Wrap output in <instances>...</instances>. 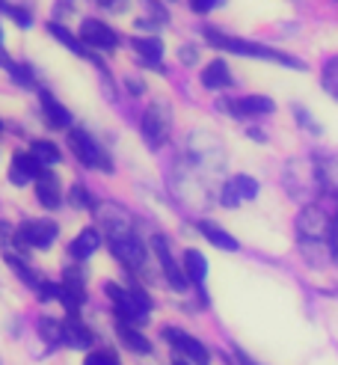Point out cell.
I'll return each instance as SVG.
<instances>
[{"mask_svg":"<svg viewBox=\"0 0 338 365\" xmlns=\"http://www.w3.org/2000/svg\"><path fill=\"white\" fill-rule=\"evenodd\" d=\"M205 39H208V45L220 48V51H228V53H241V57H253V60H264V63H279L285 68L306 71V63H302V60L291 57V53H282V51H276L270 45L249 42V39H241V36H228V33H220V30H213V27L205 30Z\"/></svg>","mask_w":338,"mask_h":365,"instance_id":"6da1fadb","label":"cell"},{"mask_svg":"<svg viewBox=\"0 0 338 365\" xmlns=\"http://www.w3.org/2000/svg\"><path fill=\"white\" fill-rule=\"evenodd\" d=\"M104 294L110 297L113 303V312L119 324H131V327H142L152 312V297L146 294L142 288H122L116 282H107L104 285Z\"/></svg>","mask_w":338,"mask_h":365,"instance_id":"7a4b0ae2","label":"cell"},{"mask_svg":"<svg viewBox=\"0 0 338 365\" xmlns=\"http://www.w3.org/2000/svg\"><path fill=\"white\" fill-rule=\"evenodd\" d=\"M139 131H142V140H146L152 149H160V145L169 140V131H172V107L167 101H152L146 107V113H142Z\"/></svg>","mask_w":338,"mask_h":365,"instance_id":"3957f363","label":"cell"},{"mask_svg":"<svg viewBox=\"0 0 338 365\" xmlns=\"http://www.w3.org/2000/svg\"><path fill=\"white\" fill-rule=\"evenodd\" d=\"M332 223L335 217H329L320 205L309 202L297 214V235L300 241H317V244H327L329 235H332Z\"/></svg>","mask_w":338,"mask_h":365,"instance_id":"277c9868","label":"cell"},{"mask_svg":"<svg viewBox=\"0 0 338 365\" xmlns=\"http://www.w3.org/2000/svg\"><path fill=\"white\" fill-rule=\"evenodd\" d=\"M68 149L78 155V160L83 163V167L113 173V160L104 155V149L83 131V128H71V131H68Z\"/></svg>","mask_w":338,"mask_h":365,"instance_id":"5b68a950","label":"cell"},{"mask_svg":"<svg viewBox=\"0 0 338 365\" xmlns=\"http://www.w3.org/2000/svg\"><path fill=\"white\" fill-rule=\"evenodd\" d=\"M152 250H154V255H157L160 270H164L167 282H169L175 291H184V288L190 285V279H187L184 267L175 262V255H172V247H169V241L164 238V235H154V238H152Z\"/></svg>","mask_w":338,"mask_h":365,"instance_id":"8992f818","label":"cell"},{"mask_svg":"<svg viewBox=\"0 0 338 365\" xmlns=\"http://www.w3.org/2000/svg\"><path fill=\"white\" fill-rule=\"evenodd\" d=\"M164 339H167L187 362H193V365H208V362H211V351H208L196 336H190V333H184V330H175V327H167Z\"/></svg>","mask_w":338,"mask_h":365,"instance_id":"52a82bcc","label":"cell"},{"mask_svg":"<svg viewBox=\"0 0 338 365\" xmlns=\"http://www.w3.org/2000/svg\"><path fill=\"white\" fill-rule=\"evenodd\" d=\"M15 241L24 244V247L45 250L57 241V223L53 220H27L15 229Z\"/></svg>","mask_w":338,"mask_h":365,"instance_id":"ba28073f","label":"cell"},{"mask_svg":"<svg viewBox=\"0 0 338 365\" xmlns=\"http://www.w3.org/2000/svg\"><path fill=\"white\" fill-rule=\"evenodd\" d=\"M217 107L223 113L228 116H267V113H273L276 110V101L273 98H267V96H243L238 101H217Z\"/></svg>","mask_w":338,"mask_h":365,"instance_id":"9c48e42d","label":"cell"},{"mask_svg":"<svg viewBox=\"0 0 338 365\" xmlns=\"http://www.w3.org/2000/svg\"><path fill=\"white\" fill-rule=\"evenodd\" d=\"M80 42L89 45V48L113 51V48H119V33L110 24L98 21V18H83V24H80Z\"/></svg>","mask_w":338,"mask_h":365,"instance_id":"30bf717a","label":"cell"},{"mask_svg":"<svg viewBox=\"0 0 338 365\" xmlns=\"http://www.w3.org/2000/svg\"><path fill=\"white\" fill-rule=\"evenodd\" d=\"M255 196H258V181L253 175H235L223 185L220 202L226 208H238L241 202H249V199H255Z\"/></svg>","mask_w":338,"mask_h":365,"instance_id":"8fae6325","label":"cell"},{"mask_svg":"<svg viewBox=\"0 0 338 365\" xmlns=\"http://www.w3.org/2000/svg\"><path fill=\"white\" fill-rule=\"evenodd\" d=\"M60 300L65 303V309L71 315H78V309L86 303V279L78 267L63 270V297Z\"/></svg>","mask_w":338,"mask_h":365,"instance_id":"7c38bea8","label":"cell"},{"mask_svg":"<svg viewBox=\"0 0 338 365\" xmlns=\"http://www.w3.org/2000/svg\"><path fill=\"white\" fill-rule=\"evenodd\" d=\"M42 173V163L33 158V152H15L12 155V163H9V181L15 187H24L27 181L39 178Z\"/></svg>","mask_w":338,"mask_h":365,"instance_id":"4fadbf2b","label":"cell"},{"mask_svg":"<svg viewBox=\"0 0 338 365\" xmlns=\"http://www.w3.org/2000/svg\"><path fill=\"white\" fill-rule=\"evenodd\" d=\"M63 324V333H60V341L68 344V348H75V351H86V348H93V333L86 330V324L78 321V315H68Z\"/></svg>","mask_w":338,"mask_h":365,"instance_id":"5bb4252c","label":"cell"},{"mask_svg":"<svg viewBox=\"0 0 338 365\" xmlns=\"http://www.w3.org/2000/svg\"><path fill=\"white\" fill-rule=\"evenodd\" d=\"M131 48L139 53L142 66H152L157 71H164V66H160V60H164V42H160L157 36H134Z\"/></svg>","mask_w":338,"mask_h":365,"instance_id":"9a60e30c","label":"cell"},{"mask_svg":"<svg viewBox=\"0 0 338 365\" xmlns=\"http://www.w3.org/2000/svg\"><path fill=\"white\" fill-rule=\"evenodd\" d=\"M202 86L211 89V93H217V89H228V86H235V78H231V68L226 60H211L205 68H202V75H199Z\"/></svg>","mask_w":338,"mask_h":365,"instance_id":"2e32d148","label":"cell"},{"mask_svg":"<svg viewBox=\"0 0 338 365\" xmlns=\"http://www.w3.org/2000/svg\"><path fill=\"white\" fill-rule=\"evenodd\" d=\"M36 199H39L45 208H60V202H63L60 178L53 173H39V178H36Z\"/></svg>","mask_w":338,"mask_h":365,"instance_id":"e0dca14e","label":"cell"},{"mask_svg":"<svg viewBox=\"0 0 338 365\" xmlns=\"http://www.w3.org/2000/svg\"><path fill=\"white\" fill-rule=\"evenodd\" d=\"M199 232L205 235L208 244H213V247L223 250V252H238V250H241V244H238L235 235H228L223 226L211 223V220H202V223H199Z\"/></svg>","mask_w":338,"mask_h":365,"instance_id":"ac0fdd59","label":"cell"},{"mask_svg":"<svg viewBox=\"0 0 338 365\" xmlns=\"http://www.w3.org/2000/svg\"><path fill=\"white\" fill-rule=\"evenodd\" d=\"M48 33H51V36H53V39H57L60 45H65L71 53H80V57H86V60H93L95 66H101V63H98V57H93V53H86V45L80 42V36H75L71 30H65L63 24L51 21V24H48Z\"/></svg>","mask_w":338,"mask_h":365,"instance_id":"d6986e66","label":"cell"},{"mask_svg":"<svg viewBox=\"0 0 338 365\" xmlns=\"http://www.w3.org/2000/svg\"><path fill=\"white\" fill-rule=\"evenodd\" d=\"M39 101H42V116H45V122L51 128H68L71 125V113L51 93H42Z\"/></svg>","mask_w":338,"mask_h":365,"instance_id":"ffe728a7","label":"cell"},{"mask_svg":"<svg viewBox=\"0 0 338 365\" xmlns=\"http://www.w3.org/2000/svg\"><path fill=\"white\" fill-rule=\"evenodd\" d=\"M98 247H101V235L95 229H83L78 238L68 244V252H71V259L83 262V259H89V255H95Z\"/></svg>","mask_w":338,"mask_h":365,"instance_id":"44dd1931","label":"cell"},{"mask_svg":"<svg viewBox=\"0 0 338 365\" xmlns=\"http://www.w3.org/2000/svg\"><path fill=\"white\" fill-rule=\"evenodd\" d=\"M184 273H187V279L190 285H205L208 279V259L199 252V250H184Z\"/></svg>","mask_w":338,"mask_h":365,"instance_id":"7402d4cb","label":"cell"},{"mask_svg":"<svg viewBox=\"0 0 338 365\" xmlns=\"http://www.w3.org/2000/svg\"><path fill=\"white\" fill-rule=\"evenodd\" d=\"M315 167H317L320 190H327V193L338 196V160H335V158H317V160H315Z\"/></svg>","mask_w":338,"mask_h":365,"instance_id":"603a6c76","label":"cell"},{"mask_svg":"<svg viewBox=\"0 0 338 365\" xmlns=\"http://www.w3.org/2000/svg\"><path fill=\"white\" fill-rule=\"evenodd\" d=\"M116 333H119L122 344H125L128 351H134V354H152V341L142 336L137 327H131V324H116Z\"/></svg>","mask_w":338,"mask_h":365,"instance_id":"cb8c5ba5","label":"cell"},{"mask_svg":"<svg viewBox=\"0 0 338 365\" xmlns=\"http://www.w3.org/2000/svg\"><path fill=\"white\" fill-rule=\"evenodd\" d=\"M30 152H33L36 160L42 163V167H53V163H60V160H63V152H60L51 140H36Z\"/></svg>","mask_w":338,"mask_h":365,"instance_id":"d4e9b609","label":"cell"},{"mask_svg":"<svg viewBox=\"0 0 338 365\" xmlns=\"http://www.w3.org/2000/svg\"><path fill=\"white\" fill-rule=\"evenodd\" d=\"M320 86H324V93H327L329 98L338 101V57L327 60L324 68H320Z\"/></svg>","mask_w":338,"mask_h":365,"instance_id":"484cf974","label":"cell"},{"mask_svg":"<svg viewBox=\"0 0 338 365\" xmlns=\"http://www.w3.org/2000/svg\"><path fill=\"white\" fill-rule=\"evenodd\" d=\"M6 264H9L12 270H15V277L21 279L24 285H30V288H39V282H42V279H36V277H33V270H30V267H27V264H24L21 259H18V255L6 252Z\"/></svg>","mask_w":338,"mask_h":365,"instance_id":"4316f807","label":"cell"},{"mask_svg":"<svg viewBox=\"0 0 338 365\" xmlns=\"http://www.w3.org/2000/svg\"><path fill=\"white\" fill-rule=\"evenodd\" d=\"M0 12H6L9 18H12V21H18V24H21V27H30L33 24V18L21 9V6H15V4H9V0H0Z\"/></svg>","mask_w":338,"mask_h":365,"instance_id":"83f0119b","label":"cell"},{"mask_svg":"<svg viewBox=\"0 0 338 365\" xmlns=\"http://www.w3.org/2000/svg\"><path fill=\"white\" fill-rule=\"evenodd\" d=\"M39 333H42L51 344H57V341H60V333H63V324L53 321V318H39Z\"/></svg>","mask_w":338,"mask_h":365,"instance_id":"f1b7e54d","label":"cell"},{"mask_svg":"<svg viewBox=\"0 0 338 365\" xmlns=\"http://www.w3.org/2000/svg\"><path fill=\"white\" fill-rule=\"evenodd\" d=\"M71 202H75L78 208H89V211L95 208V202H93V193L83 190V185H75V187H71Z\"/></svg>","mask_w":338,"mask_h":365,"instance_id":"f546056e","label":"cell"},{"mask_svg":"<svg viewBox=\"0 0 338 365\" xmlns=\"http://www.w3.org/2000/svg\"><path fill=\"white\" fill-rule=\"evenodd\" d=\"M36 294H39V300H60L63 297V285H53V282H39V288H36Z\"/></svg>","mask_w":338,"mask_h":365,"instance_id":"4dcf8cb0","label":"cell"},{"mask_svg":"<svg viewBox=\"0 0 338 365\" xmlns=\"http://www.w3.org/2000/svg\"><path fill=\"white\" fill-rule=\"evenodd\" d=\"M9 75H12L18 83H21L24 89H30V86L36 83V81H33V71H30L27 66H18V63H15V66H9Z\"/></svg>","mask_w":338,"mask_h":365,"instance_id":"1f68e13d","label":"cell"},{"mask_svg":"<svg viewBox=\"0 0 338 365\" xmlns=\"http://www.w3.org/2000/svg\"><path fill=\"white\" fill-rule=\"evenodd\" d=\"M294 116H297V122H300L302 128H309V134H320V125L306 113V107H300V104H297V107H294Z\"/></svg>","mask_w":338,"mask_h":365,"instance_id":"d6a6232c","label":"cell"},{"mask_svg":"<svg viewBox=\"0 0 338 365\" xmlns=\"http://www.w3.org/2000/svg\"><path fill=\"white\" fill-rule=\"evenodd\" d=\"M226 0H190V9L196 12V15H208L211 9H217V6H223Z\"/></svg>","mask_w":338,"mask_h":365,"instance_id":"836d02e7","label":"cell"},{"mask_svg":"<svg viewBox=\"0 0 338 365\" xmlns=\"http://www.w3.org/2000/svg\"><path fill=\"white\" fill-rule=\"evenodd\" d=\"M83 365H119L113 354H107V351H95V354H89L83 359Z\"/></svg>","mask_w":338,"mask_h":365,"instance_id":"e575fe53","label":"cell"},{"mask_svg":"<svg viewBox=\"0 0 338 365\" xmlns=\"http://www.w3.org/2000/svg\"><path fill=\"white\" fill-rule=\"evenodd\" d=\"M178 57H181L184 66H193L196 60H199V48H193V45H181L178 48Z\"/></svg>","mask_w":338,"mask_h":365,"instance_id":"d590c367","label":"cell"},{"mask_svg":"<svg viewBox=\"0 0 338 365\" xmlns=\"http://www.w3.org/2000/svg\"><path fill=\"white\" fill-rule=\"evenodd\" d=\"M329 252H332V259L338 262V217H335V223H332V235H329Z\"/></svg>","mask_w":338,"mask_h":365,"instance_id":"8d00e7d4","label":"cell"},{"mask_svg":"<svg viewBox=\"0 0 338 365\" xmlns=\"http://www.w3.org/2000/svg\"><path fill=\"white\" fill-rule=\"evenodd\" d=\"M98 4H101L104 9H110V12H119V9H125V4H128V0H98Z\"/></svg>","mask_w":338,"mask_h":365,"instance_id":"74e56055","label":"cell"},{"mask_svg":"<svg viewBox=\"0 0 338 365\" xmlns=\"http://www.w3.org/2000/svg\"><path fill=\"white\" fill-rule=\"evenodd\" d=\"M128 93L142 96V93H146V86H142V81H137V78H128Z\"/></svg>","mask_w":338,"mask_h":365,"instance_id":"f35d334b","label":"cell"},{"mask_svg":"<svg viewBox=\"0 0 338 365\" xmlns=\"http://www.w3.org/2000/svg\"><path fill=\"white\" fill-rule=\"evenodd\" d=\"M249 137H253V140H258V143H267V137L261 134V128H249V131H246Z\"/></svg>","mask_w":338,"mask_h":365,"instance_id":"ab89813d","label":"cell"},{"mask_svg":"<svg viewBox=\"0 0 338 365\" xmlns=\"http://www.w3.org/2000/svg\"><path fill=\"white\" fill-rule=\"evenodd\" d=\"M0 66H6V68L12 66V63H9V53L4 51V45H0Z\"/></svg>","mask_w":338,"mask_h":365,"instance_id":"60d3db41","label":"cell"},{"mask_svg":"<svg viewBox=\"0 0 338 365\" xmlns=\"http://www.w3.org/2000/svg\"><path fill=\"white\" fill-rule=\"evenodd\" d=\"M172 365H187V362H172Z\"/></svg>","mask_w":338,"mask_h":365,"instance_id":"b9f144b4","label":"cell"},{"mask_svg":"<svg viewBox=\"0 0 338 365\" xmlns=\"http://www.w3.org/2000/svg\"><path fill=\"white\" fill-rule=\"evenodd\" d=\"M0 39H4V33H0ZM0 45H4V42H0Z\"/></svg>","mask_w":338,"mask_h":365,"instance_id":"7bdbcfd3","label":"cell"},{"mask_svg":"<svg viewBox=\"0 0 338 365\" xmlns=\"http://www.w3.org/2000/svg\"><path fill=\"white\" fill-rule=\"evenodd\" d=\"M0 131H4V122H0Z\"/></svg>","mask_w":338,"mask_h":365,"instance_id":"ee69618b","label":"cell"}]
</instances>
